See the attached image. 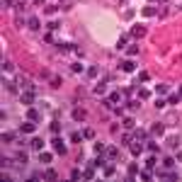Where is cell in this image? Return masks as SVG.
Instances as JSON below:
<instances>
[{
	"mask_svg": "<svg viewBox=\"0 0 182 182\" xmlns=\"http://www.w3.org/2000/svg\"><path fill=\"white\" fill-rule=\"evenodd\" d=\"M114 102H119V92H112V95L107 97V107H112Z\"/></svg>",
	"mask_w": 182,
	"mask_h": 182,
	"instance_id": "obj_13",
	"label": "cell"
},
{
	"mask_svg": "<svg viewBox=\"0 0 182 182\" xmlns=\"http://www.w3.org/2000/svg\"><path fill=\"white\" fill-rule=\"evenodd\" d=\"M180 95H182V87H180Z\"/></svg>",
	"mask_w": 182,
	"mask_h": 182,
	"instance_id": "obj_45",
	"label": "cell"
},
{
	"mask_svg": "<svg viewBox=\"0 0 182 182\" xmlns=\"http://www.w3.org/2000/svg\"><path fill=\"white\" fill-rule=\"evenodd\" d=\"M163 131H165V126H163V124H155L153 129H151V134H155V136H160Z\"/></svg>",
	"mask_w": 182,
	"mask_h": 182,
	"instance_id": "obj_18",
	"label": "cell"
},
{
	"mask_svg": "<svg viewBox=\"0 0 182 182\" xmlns=\"http://www.w3.org/2000/svg\"><path fill=\"white\" fill-rule=\"evenodd\" d=\"M80 177H83L80 170H70V180H80Z\"/></svg>",
	"mask_w": 182,
	"mask_h": 182,
	"instance_id": "obj_33",
	"label": "cell"
},
{
	"mask_svg": "<svg viewBox=\"0 0 182 182\" xmlns=\"http://www.w3.org/2000/svg\"><path fill=\"white\" fill-rule=\"evenodd\" d=\"M20 102H22V104H32V102H34V90H27L24 95H20Z\"/></svg>",
	"mask_w": 182,
	"mask_h": 182,
	"instance_id": "obj_4",
	"label": "cell"
},
{
	"mask_svg": "<svg viewBox=\"0 0 182 182\" xmlns=\"http://www.w3.org/2000/svg\"><path fill=\"white\" fill-rule=\"evenodd\" d=\"M46 27H49V32H53V29H58V22H53V20H51Z\"/></svg>",
	"mask_w": 182,
	"mask_h": 182,
	"instance_id": "obj_38",
	"label": "cell"
},
{
	"mask_svg": "<svg viewBox=\"0 0 182 182\" xmlns=\"http://www.w3.org/2000/svg\"><path fill=\"white\" fill-rule=\"evenodd\" d=\"M15 138H17V134H12V131H5V134H3V141H5V143L15 141Z\"/></svg>",
	"mask_w": 182,
	"mask_h": 182,
	"instance_id": "obj_17",
	"label": "cell"
},
{
	"mask_svg": "<svg viewBox=\"0 0 182 182\" xmlns=\"http://www.w3.org/2000/svg\"><path fill=\"white\" fill-rule=\"evenodd\" d=\"M95 92H97V95H102V92H104V83H100V85L95 87Z\"/></svg>",
	"mask_w": 182,
	"mask_h": 182,
	"instance_id": "obj_42",
	"label": "cell"
},
{
	"mask_svg": "<svg viewBox=\"0 0 182 182\" xmlns=\"http://www.w3.org/2000/svg\"><path fill=\"white\" fill-rule=\"evenodd\" d=\"M172 165H175V160H172V158H170V155H168V158H165V160H163V168H172Z\"/></svg>",
	"mask_w": 182,
	"mask_h": 182,
	"instance_id": "obj_30",
	"label": "cell"
},
{
	"mask_svg": "<svg viewBox=\"0 0 182 182\" xmlns=\"http://www.w3.org/2000/svg\"><path fill=\"white\" fill-rule=\"evenodd\" d=\"M80 138H83V134H78V131L70 134V141H73V143H80Z\"/></svg>",
	"mask_w": 182,
	"mask_h": 182,
	"instance_id": "obj_29",
	"label": "cell"
},
{
	"mask_svg": "<svg viewBox=\"0 0 182 182\" xmlns=\"http://www.w3.org/2000/svg\"><path fill=\"white\" fill-rule=\"evenodd\" d=\"M87 75L90 78H97V68H87Z\"/></svg>",
	"mask_w": 182,
	"mask_h": 182,
	"instance_id": "obj_41",
	"label": "cell"
},
{
	"mask_svg": "<svg viewBox=\"0 0 182 182\" xmlns=\"http://www.w3.org/2000/svg\"><path fill=\"white\" fill-rule=\"evenodd\" d=\"M126 172H129V177L138 175V165H134V163H131V165H129V170H126Z\"/></svg>",
	"mask_w": 182,
	"mask_h": 182,
	"instance_id": "obj_26",
	"label": "cell"
},
{
	"mask_svg": "<svg viewBox=\"0 0 182 182\" xmlns=\"http://www.w3.org/2000/svg\"><path fill=\"white\" fill-rule=\"evenodd\" d=\"M143 15H146V17H151V15H155V7H153V5H151V7H146V10H143Z\"/></svg>",
	"mask_w": 182,
	"mask_h": 182,
	"instance_id": "obj_34",
	"label": "cell"
},
{
	"mask_svg": "<svg viewBox=\"0 0 182 182\" xmlns=\"http://www.w3.org/2000/svg\"><path fill=\"white\" fill-rule=\"evenodd\" d=\"M148 151H151V153H158V143H153V141H148Z\"/></svg>",
	"mask_w": 182,
	"mask_h": 182,
	"instance_id": "obj_36",
	"label": "cell"
},
{
	"mask_svg": "<svg viewBox=\"0 0 182 182\" xmlns=\"http://www.w3.org/2000/svg\"><path fill=\"white\" fill-rule=\"evenodd\" d=\"M70 70H73V73H80V70H83V66H80V63H73V66H70Z\"/></svg>",
	"mask_w": 182,
	"mask_h": 182,
	"instance_id": "obj_37",
	"label": "cell"
},
{
	"mask_svg": "<svg viewBox=\"0 0 182 182\" xmlns=\"http://www.w3.org/2000/svg\"><path fill=\"white\" fill-rule=\"evenodd\" d=\"M44 10H46V15H51V12H56L58 7H56V5H49V7H44Z\"/></svg>",
	"mask_w": 182,
	"mask_h": 182,
	"instance_id": "obj_43",
	"label": "cell"
},
{
	"mask_svg": "<svg viewBox=\"0 0 182 182\" xmlns=\"http://www.w3.org/2000/svg\"><path fill=\"white\" fill-rule=\"evenodd\" d=\"M15 160L20 163V165H24V163H27V153H24V151H17V153H15Z\"/></svg>",
	"mask_w": 182,
	"mask_h": 182,
	"instance_id": "obj_11",
	"label": "cell"
},
{
	"mask_svg": "<svg viewBox=\"0 0 182 182\" xmlns=\"http://www.w3.org/2000/svg\"><path fill=\"white\" fill-rule=\"evenodd\" d=\"M165 107V100H155V109H163Z\"/></svg>",
	"mask_w": 182,
	"mask_h": 182,
	"instance_id": "obj_44",
	"label": "cell"
},
{
	"mask_svg": "<svg viewBox=\"0 0 182 182\" xmlns=\"http://www.w3.org/2000/svg\"><path fill=\"white\" fill-rule=\"evenodd\" d=\"M34 129H36V121H32V119H27V124L20 126V131H22V134H32Z\"/></svg>",
	"mask_w": 182,
	"mask_h": 182,
	"instance_id": "obj_3",
	"label": "cell"
},
{
	"mask_svg": "<svg viewBox=\"0 0 182 182\" xmlns=\"http://www.w3.org/2000/svg\"><path fill=\"white\" fill-rule=\"evenodd\" d=\"M121 70H124V73H134V70H136V61H131V58L121 61Z\"/></svg>",
	"mask_w": 182,
	"mask_h": 182,
	"instance_id": "obj_2",
	"label": "cell"
},
{
	"mask_svg": "<svg viewBox=\"0 0 182 182\" xmlns=\"http://www.w3.org/2000/svg\"><path fill=\"white\" fill-rule=\"evenodd\" d=\"M138 97H141V100H148V97H151V90H148V87H141V90H138Z\"/></svg>",
	"mask_w": 182,
	"mask_h": 182,
	"instance_id": "obj_15",
	"label": "cell"
},
{
	"mask_svg": "<svg viewBox=\"0 0 182 182\" xmlns=\"http://www.w3.org/2000/svg\"><path fill=\"white\" fill-rule=\"evenodd\" d=\"M158 92H160V95H168V92H170V87H168L165 83H160V85H158Z\"/></svg>",
	"mask_w": 182,
	"mask_h": 182,
	"instance_id": "obj_24",
	"label": "cell"
},
{
	"mask_svg": "<svg viewBox=\"0 0 182 182\" xmlns=\"http://www.w3.org/2000/svg\"><path fill=\"white\" fill-rule=\"evenodd\" d=\"M129 148H131V155H138V153L143 151V146H141V143H136V141H131V143H129Z\"/></svg>",
	"mask_w": 182,
	"mask_h": 182,
	"instance_id": "obj_8",
	"label": "cell"
},
{
	"mask_svg": "<svg viewBox=\"0 0 182 182\" xmlns=\"http://www.w3.org/2000/svg\"><path fill=\"white\" fill-rule=\"evenodd\" d=\"M29 148H32V151H41V148H44V141H41V138H32V141H29Z\"/></svg>",
	"mask_w": 182,
	"mask_h": 182,
	"instance_id": "obj_6",
	"label": "cell"
},
{
	"mask_svg": "<svg viewBox=\"0 0 182 182\" xmlns=\"http://www.w3.org/2000/svg\"><path fill=\"white\" fill-rule=\"evenodd\" d=\"M85 117H87V114H85V109H80V107H78V109H73V119H75V121H83Z\"/></svg>",
	"mask_w": 182,
	"mask_h": 182,
	"instance_id": "obj_7",
	"label": "cell"
},
{
	"mask_svg": "<svg viewBox=\"0 0 182 182\" xmlns=\"http://www.w3.org/2000/svg\"><path fill=\"white\" fill-rule=\"evenodd\" d=\"M27 119H32V121H39V112H36V109H29V112H27Z\"/></svg>",
	"mask_w": 182,
	"mask_h": 182,
	"instance_id": "obj_19",
	"label": "cell"
},
{
	"mask_svg": "<svg viewBox=\"0 0 182 182\" xmlns=\"http://www.w3.org/2000/svg\"><path fill=\"white\" fill-rule=\"evenodd\" d=\"M180 160H182V153H180Z\"/></svg>",
	"mask_w": 182,
	"mask_h": 182,
	"instance_id": "obj_46",
	"label": "cell"
},
{
	"mask_svg": "<svg viewBox=\"0 0 182 182\" xmlns=\"http://www.w3.org/2000/svg\"><path fill=\"white\" fill-rule=\"evenodd\" d=\"M155 163H158V160H155V158H153V153H151L148 158H146V163H143V165L148 168V170H153V168H155Z\"/></svg>",
	"mask_w": 182,
	"mask_h": 182,
	"instance_id": "obj_12",
	"label": "cell"
},
{
	"mask_svg": "<svg viewBox=\"0 0 182 182\" xmlns=\"http://www.w3.org/2000/svg\"><path fill=\"white\" fill-rule=\"evenodd\" d=\"M117 49H126V36H121V39H119V44H117Z\"/></svg>",
	"mask_w": 182,
	"mask_h": 182,
	"instance_id": "obj_40",
	"label": "cell"
},
{
	"mask_svg": "<svg viewBox=\"0 0 182 182\" xmlns=\"http://www.w3.org/2000/svg\"><path fill=\"white\" fill-rule=\"evenodd\" d=\"M131 36H136V39L146 36V27L143 24H131Z\"/></svg>",
	"mask_w": 182,
	"mask_h": 182,
	"instance_id": "obj_1",
	"label": "cell"
},
{
	"mask_svg": "<svg viewBox=\"0 0 182 182\" xmlns=\"http://www.w3.org/2000/svg\"><path fill=\"white\" fill-rule=\"evenodd\" d=\"M168 146H170V148H177V146H180V138H177V136H170V138H168Z\"/></svg>",
	"mask_w": 182,
	"mask_h": 182,
	"instance_id": "obj_21",
	"label": "cell"
},
{
	"mask_svg": "<svg viewBox=\"0 0 182 182\" xmlns=\"http://www.w3.org/2000/svg\"><path fill=\"white\" fill-rule=\"evenodd\" d=\"M56 177H58L56 170H46V172H44V180H56Z\"/></svg>",
	"mask_w": 182,
	"mask_h": 182,
	"instance_id": "obj_20",
	"label": "cell"
},
{
	"mask_svg": "<svg viewBox=\"0 0 182 182\" xmlns=\"http://www.w3.org/2000/svg\"><path fill=\"white\" fill-rule=\"evenodd\" d=\"M102 175H104V177H112V175H114V165H104V168H102Z\"/></svg>",
	"mask_w": 182,
	"mask_h": 182,
	"instance_id": "obj_14",
	"label": "cell"
},
{
	"mask_svg": "<svg viewBox=\"0 0 182 182\" xmlns=\"http://www.w3.org/2000/svg\"><path fill=\"white\" fill-rule=\"evenodd\" d=\"M58 85H61V75H53L51 78V87H58Z\"/></svg>",
	"mask_w": 182,
	"mask_h": 182,
	"instance_id": "obj_32",
	"label": "cell"
},
{
	"mask_svg": "<svg viewBox=\"0 0 182 182\" xmlns=\"http://www.w3.org/2000/svg\"><path fill=\"white\" fill-rule=\"evenodd\" d=\"M29 29H39V20H36V17H29Z\"/></svg>",
	"mask_w": 182,
	"mask_h": 182,
	"instance_id": "obj_22",
	"label": "cell"
},
{
	"mask_svg": "<svg viewBox=\"0 0 182 182\" xmlns=\"http://www.w3.org/2000/svg\"><path fill=\"white\" fill-rule=\"evenodd\" d=\"M58 49H61V51H73V44H68V41H63V44H58Z\"/></svg>",
	"mask_w": 182,
	"mask_h": 182,
	"instance_id": "obj_31",
	"label": "cell"
},
{
	"mask_svg": "<svg viewBox=\"0 0 182 182\" xmlns=\"http://www.w3.org/2000/svg\"><path fill=\"white\" fill-rule=\"evenodd\" d=\"M39 163H51V153H39Z\"/></svg>",
	"mask_w": 182,
	"mask_h": 182,
	"instance_id": "obj_28",
	"label": "cell"
},
{
	"mask_svg": "<svg viewBox=\"0 0 182 182\" xmlns=\"http://www.w3.org/2000/svg\"><path fill=\"white\" fill-rule=\"evenodd\" d=\"M136 107H138V102H136V100H131V102H126V109H136Z\"/></svg>",
	"mask_w": 182,
	"mask_h": 182,
	"instance_id": "obj_39",
	"label": "cell"
},
{
	"mask_svg": "<svg viewBox=\"0 0 182 182\" xmlns=\"http://www.w3.org/2000/svg\"><path fill=\"white\" fill-rule=\"evenodd\" d=\"M49 129H51V134H58V131H61V124H58V121H51Z\"/></svg>",
	"mask_w": 182,
	"mask_h": 182,
	"instance_id": "obj_25",
	"label": "cell"
},
{
	"mask_svg": "<svg viewBox=\"0 0 182 182\" xmlns=\"http://www.w3.org/2000/svg\"><path fill=\"white\" fill-rule=\"evenodd\" d=\"M119 153H117V148H104V160H114Z\"/></svg>",
	"mask_w": 182,
	"mask_h": 182,
	"instance_id": "obj_9",
	"label": "cell"
},
{
	"mask_svg": "<svg viewBox=\"0 0 182 182\" xmlns=\"http://www.w3.org/2000/svg\"><path fill=\"white\" fill-rule=\"evenodd\" d=\"M83 136H85V138H95V131H92V129H85Z\"/></svg>",
	"mask_w": 182,
	"mask_h": 182,
	"instance_id": "obj_35",
	"label": "cell"
},
{
	"mask_svg": "<svg viewBox=\"0 0 182 182\" xmlns=\"http://www.w3.org/2000/svg\"><path fill=\"white\" fill-rule=\"evenodd\" d=\"M53 148H56V153L58 155H66V146H63V141L56 136V138H53Z\"/></svg>",
	"mask_w": 182,
	"mask_h": 182,
	"instance_id": "obj_5",
	"label": "cell"
},
{
	"mask_svg": "<svg viewBox=\"0 0 182 182\" xmlns=\"http://www.w3.org/2000/svg\"><path fill=\"white\" fill-rule=\"evenodd\" d=\"M134 126H136L134 117H126V119H124V129H134Z\"/></svg>",
	"mask_w": 182,
	"mask_h": 182,
	"instance_id": "obj_16",
	"label": "cell"
},
{
	"mask_svg": "<svg viewBox=\"0 0 182 182\" xmlns=\"http://www.w3.org/2000/svg\"><path fill=\"white\" fill-rule=\"evenodd\" d=\"M126 53H129V56H136V53H138V46H136V44L126 46Z\"/></svg>",
	"mask_w": 182,
	"mask_h": 182,
	"instance_id": "obj_23",
	"label": "cell"
},
{
	"mask_svg": "<svg viewBox=\"0 0 182 182\" xmlns=\"http://www.w3.org/2000/svg\"><path fill=\"white\" fill-rule=\"evenodd\" d=\"M134 138L143 141V138H146V131H143V129H136V131H134Z\"/></svg>",
	"mask_w": 182,
	"mask_h": 182,
	"instance_id": "obj_27",
	"label": "cell"
},
{
	"mask_svg": "<svg viewBox=\"0 0 182 182\" xmlns=\"http://www.w3.org/2000/svg\"><path fill=\"white\" fill-rule=\"evenodd\" d=\"M83 177H85V180H90V177H95V165H92V163H90V165L85 168V172H83Z\"/></svg>",
	"mask_w": 182,
	"mask_h": 182,
	"instance_id": "obj_10",
	"label": "cell"
}]
</instances>
